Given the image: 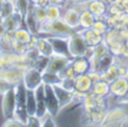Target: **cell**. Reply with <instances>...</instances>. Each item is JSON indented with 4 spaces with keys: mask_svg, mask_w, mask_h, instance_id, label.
<instances>
[{
    "mask_svg": "<svg viewBox=\"0 0 128 127\" xmlns=\"http://www.w3.org/2000/svg\"><path fill=\"white\" fill-rule=\"evenodd\" d=\"M92 28L94 29L96 32L100 33L101 35H104V34L108 32L109 26H108V24H107L106 19H96V22H94V24H93Z\"/></svg>",
    "mask_w": 128,
    "mask_h": 127,
    "instance_id": "cell-31",
    "label": "cell"
},
{
    "mask_svg": "<svg viewBox=\"0 0 128 127\" xmlns=\"http://www.w3.org/2000/svg\"><path fill=\"white\" fill-rule=\"evenodd\" d=\"M75 33V30L70 27L65 22L60 18L55 20H46L42 22L38 28V35L42 36H63L70 37Z\"/></svg>",
    "mask_w": 128,
    "mask_h": 127,
    "instance_id": "cell-1",
    "label": "cell"
},
{
    "mask_svg": "<svg viewBox=\"0 0 128 127\" xmlns=\"http://www.w3.org/2000/svg\"><path fill=\"white\" fill-rule=\"evenodd\" d=\"M104 1L109 6V4H122V0H104Z\"/></svg>",
    "mask_w": 128,
    "mask_h": 127,
    "instance_id": "cell-37",
    "label": "cell"
},
{
    "mask_svg": "<svg viewBox=\"0 0 128 127\" xmlns=\"http://www.w3.org/2000/svg\"><path fill=\"white\" fill-rule=\"evenodd\" d=\"M53 89H54V92H55L56 97H58V102H60V105H61V110L66 108L71 104V101H72L73 92L74 91H70V90L63 88L61 84L53 86Z\"/></svg>",
    "mask_w": 128,
    "mask_h": 127,
    "instance_id": "cell-13",
    "label": "cell"
},
{
    "mask_svg": "<svg viewBox=\"0 0 128 127\" xmlns=\"http://www.w3.org/2000/svg\"><path fill=\"white\" fill-rule=\"evenodd\" d=\"M1 12H2V19L16 12V8H15V4H14V0H8V1L4 0V4H2V7H1Z\"/></svg>",
    "mask_w": 128,
    "mask_h": 127,
    "instance_id": "cell-28",
    "label": "cell"
},
{
    "mask_svg": "<svg viewBox=\"0 0 128 127\" xmlns=\"http://www.w3.org/2000/svg\"><path fill=\"white\" fill-rule=\"evenodd\" d=\"M124 104H128V100H127V101H126V102H124Z\"/></svg>",
    "mask_w": 128,
    "mask_h": 127,
    "instance_id": "cell-40",
    "label": "cell"
},
{
    "mask_svg": "<svg viewBox=\"0 0 128 127\" xmlns=\"http://www.w3.org/2000/svg\"><path fill=\"white\" fill-rule=\"evenodd\" d=\"M89 45L82 37L81 34L75 32L73 35L68 37V51H70L71 58H78V56H83L86 53Z\"/></svg>",
    "mask_w": 128,
    "mask_h": 127,
    "instance_id": "cell-2",
    "label": "cell"
},
{
    "mask_svg": "<svg viewBox=\"0 0 128 127\" xmlns=\"http://www.w3.org/2000/svg\"><path fill=\"white\" fill-rule=\"evenodd\" d=\"M33 37L34 35L32 34V32L25 26L19 27V28H17L14 32V38L16 40H18V42L24 43V44H27V45L32 42Z\"/></svg>",
    "mask_w": 128,
    "mask_h": 127,
    "instance_id": "cell-21",
    "label": "cell"
},
{
    "mask_svg": "<svg viewBox=\"0 0 128 127\" xmlns=\"http://www.w3.org/2000/svg\"><path fill=\"white\" fill-rule=\"evenodd\" d=\"M32 12L40 25L47 20L46 7H43L40 4H32Z\"/></svg>",
    "mask_w": 128,
    "mask_h": 127,
    "instance_id": "cell-23",
    "label": "cell"
},
{
    "mask_svg": "<svg viewBox=\"0 0 128 127\" xmlns=\"http://www.w3.org/2000/svg\"><path fill=\"white\" fill-rule=\"evenodd\" d=\"M91 92L98 97H102V98H107L110 94V88H109V83L107 81L100 80L96 81L92 83V88H91Z\"/></svg>",
    "mask_w": 128,
    "mask_h": 127,
    "instance_id": "cell-18",
    "label": "cell"
},
{
    "mask_svg": "<svg viewBox=\"0 0 128 127\" xmlns=\"http://www.w3.org/2000/svg\"><path fill=\"white\" fill-rule=\"evenodd\" d=\"M11 50H12L14 53L18 54V55H25L27 50H28V45L18 42V40H16L14 38L12 42H11Z\"/></svg>",
    "mask_w": 128,
    "mask_h": 127,
    "instance_id": "cell-29",
    "label": "cell"
},
{
    "mask_svg": "<svg viewBox=\"0 0 128 127\" xmlns=\"http://www.w3.org/2000/svg\"><path fill=\"white\" fill-rule=\"evenodd\" d=\"M125 45H126V48L128 50V38H126V40H125Z\"/></svg>",
    "mask_w": 128,
    "mask_h": 127,
    "instance_id": "cell-39",
    "label": "cell"
},
{
    "mask_svg": "<svg viewBox=\"0 0 128 127\" xmlns=\"http://www.w3.org/2000/svg\"><path fill=\"white\" fill-rule=\"evenodd\" d=\"M7 28H6V26H4V24L2 22V20L0 22V38H2L4 35H6V33H7Z\"/></svg>",
    "mask_w": 128,
    "mask_h": 127,
    "instance_id": "cell-35",
    "label": "cell"
},
{
    "mask_svg": "<svg viewBox=\"0 0 128 127\" xmlns=\"http://www.w3.org/2000/svg\"><path fill=\"white\" fill-rule=\"evenodd\" d=\"M34 94L36 98V112L35 116H37L40 119H42L44 116L48 114L47 107L45 104V97H44V83L40 84L34 89Z\"/></svg>",
    "mask_w": 128,
    "mask_h": 127,
    "instance_id": "cell-9",
    "label": "cell"
},
{
    "mask_svg": "<svg viewBox=\"0 0 128 127\" xmlns=\"http://www.w3.org/2000/svg\"><path fill=\"white\" fill-rule=\"evenodd\" d=\"M43 72L38 71L36 68L29 66L25 69L24 76H22V83L25 84L26 89L34 90L36 87L43 83Z\"/></svg>",
    "mask_w": 128,
    "mask_h": 127,
    "instance_id": "cell-5",
    "label": "cell"
},
{
    "mask_svg": "<svg viewBox=\"0 0 128 127\" xmlns=\"http://www.w3.org/2000/svg\"><path fill=\"white\" fill-rule=\"evenodd\" d=\"M16 109V98L14 87L4 92L1 96V115L4 119H8L14 117V112Z\"/></svg>",
    "mask_w": 128,
    "mask_h": 127,
    "instance_id": "cell-4",
    "label": "cell"
},
{
    "mask_svg": "<svg viewBox=\"0 0 128 127\" xmlns=\"http://www.w3.org/2000/svg\"><path fill=\"white\" fill-rule=\"evenodd\" d=\"M2 126H4V127H9V126H10V127H17V126H24V125H22V124L20 123L19 120H17L16 118L11 117V118L4 119Z\"/></svg>",
    "mask_w": 128,
    "mask_h": 127,
    "instance_id": "cell-33",
    "label": "cell"
},
{
    "mask_svg": "<svg viewBox=\"0 0 128 127\" xmlns=\"http://www.w3.org/2000/svg\"><path fill=\"white\" fill-rule=\"evenodd\" d=\"M14 4L16 8V12H18L22 17H25L29 6H30V2L29 0H14Z\"/></svg>",
    "mask_w": 128,
    "mask_h": 127,
    "instance_id": "cell-27",
    "label": "cell"
},
{
    "mask_svg": "<svg viewBox=\"0 0 128 127\" xmlns=\"http://www.w3.org/2000/svg\"><path fill=\"white\" fill-rule=\"evenodd\" d=\"M92 88V80L90 79L88 73L76 74L74 78V91L80 94H88Z\"/></svg>",
    "mask_w": 128,
    "mask_h": 127,
    "instance_id": "cell-12",
    "label": "cell"
},
{
    "mask_svg": "<svg viewBox=\"0 0 128 127\" xmlns=\"http://www.w3.org/2000/svg\"><path fill=\"white\" fill-rule=\"evenodd\" d=\"M43 83H46L50 86H55V84H60L61 83V78L58 74L56 73H52L48 71H44L43 72Z\"/></svg>",
    "mask_w": 128,
    "mask_h": 127,
    "instance_id": "cell-26",
    "label": "cell"
},
{
    "mask_svg": "<svg viewBox=\"0 0 128 127\" xmlns=\"http://www.w3.org/2000/svg\"><path fill=\"white\" fill-rule=\"evenodd\" d=\"M91 0H68V4H86Z\"/></svg>",
    "mask_w": 128,
    "mask_h": 127,
    "instance_id": "cell-36",
    "label": "cell"
},
{
    "mask_svg": "<svg viewBox=\"0 0 128 127\" xmlns=\"http://www.w3.org/2000/svg\"><path fill=\"white\" fill-rule=\"evenodd\" d=\"M63 9H64V7L61 6V4H48V6L46 7L47 20H55V19L62 18Z\"/></svg>",
    "mask_w": 128,
    "mask_h": 127,
    "instance_id": "cell-22",
    "label": "cell"
},
{
    "mask_svg": "<svg viewBox=\"0 0 128 127\" xmlns=\"http://www.w3.org/2000/svg\"><path fill=\"white\" fill-rule=\"evenodd\" d=\"M79 34H81L82 37L84 38V40L86 42V44L89 46H96V45L100 44L101 42H104V35H101L100 33L96 32L93 28H86V29H79L76 30Z\"/></svg>",
    "mask_w": 128,
    "mask_h": 127,
    "instance_id": "cell-15",
    "label": "cell"
},
{
    "mask_svg": "<svg viewBox=\"0 0 128 127\" xmlns=\"http://www.w3.org/2000/svg\"><path fill=\"white\" fill-rule=\"evenodd\" d=\"M48 61H50V56H45V55H38L37 58H36L35 63H34L33 66L36 68L38 71L44 72L46 70L47 65H48Z\"/></svg>",
    "mask_w": 128,
    "mask_h": 127,
    "instance_id": "cell-30",
    "label": "cell"
},
{
    "mask_svg": "<svg viewBox=\"0 0 128 127\" xmlns=\"http://www.w3.org/2000/svg\"><path fill=\"white\" fill-rule=\"evenodd\" d=\"M46 37L51 42L54 54L72 58L68 51V37H63V36H46Z\"/></svg>",
    "mask_w": 128,
    "mask_h": 127,
    "instance_id": "cell-8",
    "label": "cell"
},
{
    "mask_svg": "<svg viewBox=\"0 0 128 127\" xmlns=\"http://www.w3.org/2000/svg\"><path fill=\"white\" fill-rule=\"evenodd\" d=\"M24 69L18 66H7L0 69V78L6 80L11 86H16L17 83L22 82L24 76Z\"/></svg>",
    "mask_w": 128,
    "mask_h": 127,
    "instance_id": "cell-7",
    "label": "cell"
},
{
    "mask_svg": "<svg viewBox=\"0 0 128 127\" xmlns=\"http://www.w3.org/2000/svg\"><path fill=\"white\" fill-rule=\"evenodd\" d=\"M42 1L43 0H29V2H30L32 4H40Z\"/></svg>",
    "mask_w": 128,
    "mask_h": 127,
    "instance_id": "cell-38",
    "label": "cell"
},
{
    "mask_svg": "<svg viewBox=\"0 0 128 127\" xmlns=\"http://www.w3.org/2000/svg\"><path fill=\"white\" fill-rule=\"evenodd\" d=\"M12 87L14 86H11L10 83H8L6 80H4L2 78H0V96H2L4 92H7L9 89H11Z\"/></svg>",
    "mask_w": 128,
    "mask_h": 127,
    "instance_id": "cell-34",
    "label": "cell"
},
{
    "mask_svg": "<svg viewBox=\"0 0 128 127\" xmlns=\"http://www.w3.org/2000/svg\"><path fill=\"white\" fill-rule=\"evenodd\" d=\"M110 94L118 99V104L122 99H124L128 94V79L126 76H118L116 80L109 83Z\"/></svg>",
    "mask_w": 128,
    "mask_h": 127,
    "instance_id": "cell-6",
    "label": "cell"
},
{
    "mask_svg": "<svg viewBox=\"0 0 128 127\" xmlns=\"http://www.w3.org/2000/svg\"><path fill=\"white\" fill-rule=\"evenodd\" d=\"M101 79L104 81H107L108 83H111L114 80H116V79L119 76V72H118V66L115 64H112L109 69H107L104 72H102L101 74Z\"/></svg>",
    "mask_w": 128,
    "mask_h": 127,
    "instance_id": "cell-25",
    "label": "cell"
},
{
    "mask_svg": "<svg viewBox=\"0 0 128 127\" xmlns=\"http://www.w3.org/2000/svg\"><path fill=\"white\" fill-rule=\"evenodd\" d=\"M86 9L94 15L96 19H106L108 16V4L104 0H91L86 4Z\"/></svg>",
    "mask_w": 128,
    "mask_h": 127,
    "instance_id": "cell-10",
    "label": "cell"
},
{
    "mask_svg": "<svg viewBox=\"0 0 128 127\" xmlns=\"http://www.w3.org/2000/svg\"><path fill=\"white\" fill-rule=\"evenodd\" d=\"M44 97L48 114H51L53 117L58 116L61 112V105L58 102V99L56 97L55 92H54L53 86L44 83Z\"/></svg>",
    "mask_w": 128,
    "mask_h": 127,
    "instance_id": "cell-3",
    "label": "cell"
},
{
    "mask_svg": "<svg viewBox=\"0 0 128 127\" xmlns=\"http://www.w3.org/2000/svg\"><path fill=\"white\" fill-rule=\"evenodd\" d=\"M104 42L109 47H112L125 43V38L122 36L120 28H109L108 32L104 35Z\"/></svg>",
    "mask_w": 128,
    "mask_h": 127,
    "instance_id": "cell-14",
    "label": "cell"
},
{
    "mask_svg": "<svg viewBox=\"0 0 128 127\" xmlns=\"http://www.w3.org/2000/svg\"><path fill=\"white\" fill-rule=\"evenodd\" d=\"M61 86L70 91H74V78H64L61 79Z\"/></svg>",
    "mask_w": 128,
    "mask_h": 127,
    "instance_id": "cell-32",
    "label": "cell"
},
{
    "mask_svg": "<svg viewBox=\"0 0 128 127\" xmlns=\"http://www.w3.org/2000/svg\"><path fill=\"white\" fill-rule=\"evenodd\" d=\"M25 108H26L27 112L29 116L35 115L36 112V98L34 94V90L27 89V96H26V104H25Z\"/></svg>",
    "mask_w": 128,
    "mask_h": 127,
    "instance_id": "cell-24",
    "label": "cell"
},
{
    "mask_svg": "<svg viewBox=\"0 0 128 127\" xmlns=\"http://www.w3.org/2000/svg\"><path fill=\"white\" fill-rule=\"evenodd\" d=\"M94 22L96 17L91 11H89L86 8L81 10V12H80V29L92 28Z\"/></svg>",
    "mask_w": 128,
    "mask_h": 127,
    "instance_id": "cell-20",
    "label": "cell"
},
{
    "mask_svg": "<svg viewBox=\"0 0 128 127\" xmlns=\"http://www.w3.org/2000/svg\"><path fill=\"white\" fill-rule=\"evenodd\" d=\"M71 60H72V58H66V56L58 55V54H53V55L50 56L48 65H47L45 71L58 74V72H60L65 65H68Z\"/></svg>",
    "mask_w": 128,
    "mask_h": 127,
    "instance_id": "cell-11",
    "label": "cell"
},
{
    "mask_svg": "<svg viewBox=\"0 0 128 127\" xmlns=\"http://www.w3.org/2000/svg\"><path fill=\"white\" fill-rule=\"evenodd\" d=\"M71 65L76 74H84L90 71V62L86 56H78L71 60Z\"/></svg>",
    "mask_w": 128,
    "mask_h": 127,
    "instance_id": "cell-17",
    "label": "cell"
},
{
    "mask_svg": "<svg viewBox=\"0 0 128 127\" xmlns=\"http://www.w3.org/2000/svg\"><path fill=\"white\" fill-rule=\"evenodd\" d=\"M112 64H114V55L109 52L106 55L101 56V58H99L96 61L92 69H91V71H97L101 74L102 72H104L107 69H109Z\"/></svg>",
    "mask_w": 128,
    "mask_h": 127,
    "instance_id": "cell-16",
    "label": "cell"
},
{
    "mask_svg": "<svg viewBox=\"0 0 128 127\" xmlns=\"http://www.w3.org/2000/svg\"><path fill=\"white\" fill-rule=\"evenodd\" d=\"M14 92H15V98H16V108L25 107L27 89L25 87V84L22 83V81L17 83L16 86H14Z\"/></svg>",
    "mask_w": 128,
    "mask_h": 127,
    "instance_id": "cell-19",
    "label": "cell"
}]
</instances>
